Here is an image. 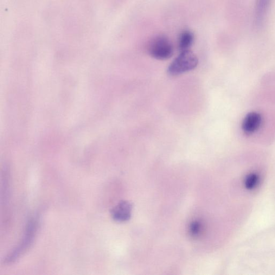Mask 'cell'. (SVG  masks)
Listing matches in <instances>:
<instances>
[{
	"instance_id": "1",
	"label": "cell",
	"mask_w": 275,
	"mask_h": 275,
	"mask_svg": "<svg viewBox=\"0 0 275 275\" xmlns=\"http://www.w3.org/2000/svg\"><path fill=\"white\" fill-rule=\"evenodd\" d=\"M198 64L197 56L190 50L182 51L168 68L171 76H177L195 69Z\"/></svg>"
},
{
	"instance_id": "5",
	"label": "cell",
	"mask_w": 275,
	"mask_h": 275,
	"mask_svg": "<svg viewBox=\"0 0 275 275\" xmlns=\"http://www.w3.org/2000/svg\"><path fill=\"white\" fill-rule=\"evenodd\" d=\"M272 0H257L254 12V24L258 28L263 25Z\"/></svg>"
},
{
	"instance_id": "3",
	"label": "cell",
	"mask_w": 275,
	"mask_h": 275,
	"mask_svg": "<svg viewBox=\"0 0 275 275\" xmlns=\"http://www.w3.org/2000/svg\"><path fill=\"white\" fill-rule=\"evenodd\" d=\"M37 229V220L31 219L28 223L24 237L20 245L6 259L7 263L15 261L24 253L33 244Z\"/></svg>"
},
{
	"instance_id": "9",
	"label": "cell",
	"mask_w": 275,
	"mask_h": 275,
	"mask_svg": "<svg viewBox=\"0 0 275 275\" xmlns=\"http://www.w3.org/2000/svg\"><path fill=\"white\" fill-rule=\"evenodd\" d=\"M260 182L259 176L255 173L249 174L246 177L245 184L248 189H253L257 187Z\"/></svg>"
},
{
	"instance_id": "8",
	"label": "cell",
	"mask_w": 275,
	"mask_h": 275,
	"mask_svg": "<svg viewBox=\"0 0 275 275\" xmlns=\"http://www.w3.org/2000/svg\"><path fill=\"white\" fill-rule=\"evenodd\" d=\"M203 230L202 223L198 220L192 221L189 226V233L192 237L197 238L200 236Z\"/></svg>"
},
{
	"instance_id": "4",
	"label": "cell",
	"mask_w": 275,
	"mask_h": 275,
	"mask_svg": "<svg viewBox=\"0 0 275 275\" xmlns=\"http://www.w3.org/2000/svg\"><path fill=\"white\" fill-rule=\"evenodd\" d=\"M262 124V117L258 112L248 113L242 121V129L245 133L250 135L257 131Z\"/></svg>"
},
{
	"instance_id": "2",
	"label": "cell",
	"mask_w": 275,
	"mask_h": 275,
	"mask_svg": "<svg viewBox=\"0 0 275 275\" xmlns=\"http://www.w3.org/2000/svg\"><path fill=\"white\" fill-rule=\"evenodd\" d=\"M149 54L153 58L159 60L169 59L174 54L173 45L165 35H158L153 38L148 47Z\"/></svg>"
},
{
	"instance_id": "6",
	"label": "cell",
	"mask_w": 275,
	"mask_h": 275,
	"mask_svg": "<svg viewBox=\"0 0 275 275\" xmlns=\"http://www.w3.org/2000/svg\"><path fill=\"white\" fill-rule=\"evenodd\" d=\"M131 204L126 201L119 203L111 210L112 219L118 222H124L129 220L131 215Z\"/></svg>"
},
{
	"instance_id": "7",
	"label": "cell",
	"mask_w": 275,
	"mask_h": 275,
	"mask_svg": "<svg viewBox=\"0 0 275 275\" xmlns=\"http://www.w3.org/2000/svg\"><path fill=\"white\" fill-rule=\"evenodd\" d=\"M195 41V35L190 30H184L178 36L177 48L180 52L190 50Z\"/></svg>"
}]
</instances>
